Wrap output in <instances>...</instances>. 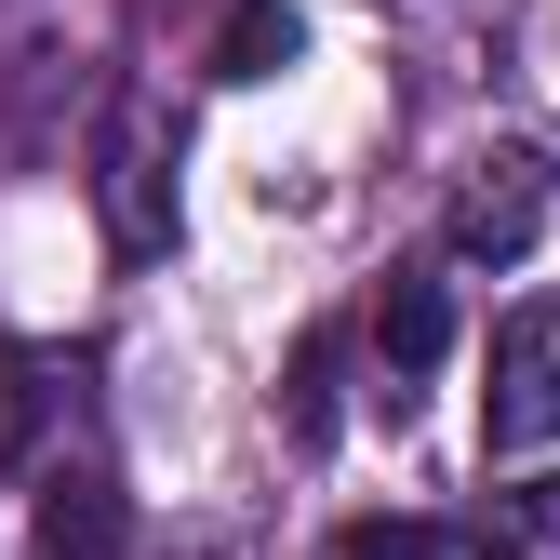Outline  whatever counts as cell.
I'll return each mask as SVG.
<instances>
[{"label":"cell","instance_id":"cell-6","mask_svg":"<svg viewBox=\"0 0 560 560\" xmlns=\"http://www.w3.org/2000/svg\"><path fill=\"white\" fill-rule=\"evenodd\" d=\"M294 0H241L228 14V40H214V81H280V67H294Z\"/></svg>","mask_w":560,"mask_h":560},{"label":"cell","instance_id":"cell-10","mask_svg":"<svg viewBox=\"0 0 560 560\" xmlns=\"http://www.w3.org/2000/svg\"><path fill=\"white\" fill-rule=\"evenodd\" d=\"M441 560H508V547H441Z\"/></svg>","mask_w":560,"mask_h":560},{"label":"cell","instance_id":"cell-1","mask_svg":"<svg viewBox=\"0 0 560 560\" xmlns=\"http://www.w3.org/2000/svg\"><path fill=\"white\" fill-rule=\"evenodd\" d=\"M547 200H560V161H547V148H480L467 187H454V214H441V254L521 267V254L547 241Z\"/></svg>","mask_w":560,"mask_h":560},{"label":"cell","instance_id":"cell-4","mask_svg":"<svg viewBox=\"0 0 560 560\" xmlns=\"http://www.w3.org/2000/svg\"><path fill=\"white\" fill-rule=\"evenodd\" d=\"M27 560H133V494L94 454H54L27 494Z\"/></svg>","mask_w":560,"mask_h":560},{"label":"cell","instance_id":"cell-2","mask_svg":"<svg viewBox=\"0 0 560 560\" xmlns=\"http://www.w3.org/2000/svg\"><path fill=\"white\" fill-rule=\"evenodd\" d=\"M560 441V294H534L494 334V387H480V454H547Z\"/></svg>","mask_w":560,"mask_h":560},{"label":"cell","instance_id":"cell-8","mask_svg":"<svg viewBox=\"0 0 560 560\" xmlns=\"http://www.w3.org/2000/svg\"><path fill=\"white\" fill-rule=\"evenodd\" d=\"M334 560H428V534H400V521H361V534H334Z\"/></svg>","mask_w":560,"mask_h":560},{"label":"cell","instance_id":"cell-5","mask_svg":"<svg viewBox=\"0 0 560 560\" xmlns=\"http://www.w3.org/2000/svg\"><path fill=\"white\" fill-rule=\"evenodd\" d=\"M441 347H454V294H441V267H387V294H374V374H387V413L441 374Z\"/></svg>","mask_w":560,"mask_h":560},{"label":"cell","instance_id":"cell-3","mask_svg":"<svg viewBox=\"0 0 560 560\" xmlns=\"http://www.w3.org/2000/svg\"><path fill=\"white\" fill-rule=\"evenodd\" d=\"M94 200H107V241H120V254H174V174H161V107H148V94H107Z\"/></svg>","mask_w":560,"mask_h":560},{"label":"cell","instance_id":"cell-7","mask_svg":"<svg viewBox=\"0 0 560 560\" xmlns=\"http://www.w3.org/2000/svg\"><path fill=\"white\" fill-rule=\"evenodd\" d=\"M280 428L294 441H334V334L294 347V387H280Z\"/></svg>","mask_w":560,"mask_h":560},{"label":"cell","instance_id":"cell-9","mask_svg":"<svg viewBox=\"0 0 560 560\" xmlns=\"http://www.w3.org/2000/svg\"><path fill=\"white\" fill-rule=\"evenodd\" d=\"M534 534H547V547H560V480H547V494H534Z\"/></svg>","mask_w":560,"mask_h":560}]
</instances>
